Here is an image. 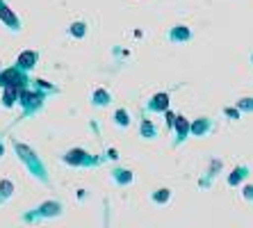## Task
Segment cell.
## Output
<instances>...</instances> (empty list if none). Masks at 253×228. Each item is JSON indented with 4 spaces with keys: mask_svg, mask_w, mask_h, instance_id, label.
<instances>
[{
    "mask_svg": "<svg viewBox=\"0 0 253 228\" xmlns=\"http://www.w3.org/2000/svg\"><path fill=\"white\" fill-rule=\"evenodd\" d=\"M9 146H12L16 160L23 164V169L30 174V178H35V181L39 182V185H43V187H50V185H53V178H50L46 160L30 146V144L16 139V137H9Z\"/></svg>",
    "mask_w": 253,
    "mask_h": 228,
    "instance_id": "cell-1",
    "label": "cell"
},
{
    "mask_svg": "<svg viewBox=\"0 0 253 228\" xmlns=\"http://www.w3.org/2000/svg\"><path fill=\"white\" fill-rule=\"evenodd\" d=\"M66 212V205L62 199H46L42 203L32 205L30 210L21 212V224H42V222H53V219H59V217H64Z\"/></svg>",
    "mask_w": 253,
    "mask_h": 228,
    "instance_id": "cell-2",
    "label": "cell"
},
{
    "mask_svg": "<svg viewBox=\"0 0 253 228\" xmlns=\"http://www.w3.org/2000/svg\"><path fill=\"white\" fill-rule=\"evenodd\" d=\"M46 103H48V94L42 91V89L37 87H23L18 91V103L16 105L21 107V117L18 121H28V119L37 117V114H42L46 110Z\"/></svg>",
    "mask_w": 253,
    "mask_h": 228,
    "instance_id": "cell-3",
    "label": "cell"
},
{
    "mask_svg": "<svg viewBox=\"0 0 253 228\" xmlns=\"http://www.w3.org/2000/svg\"><path fill=\"white\" fill-rule=\"evenodd\" d=\"M62 162L71 169H98L105 164V158H103V153H91L83 146H73L64 151Z\"/></svg>",
    "mask_w": 253,
    "mask_h": 228,
    "instance_id": "cell-4",
    "label": "cell"
},
{
    "mask_svg": "<svg viewBox=\"0 0 253 228\" xmlns=\"http://www.w3.org/2000/svg\"><path fill=\"white\" fill-rule=\"evenodd\" d=\"M30 82H32V78H30L28 71H21L16 64L12 66H5V69H0V89L2 87H30Z\"/></svg>",
    "mask_w": 253,
    "mask_h": 228,
    "instance_id": "cell-5",
    "label": "cell"
},
{
    "mask_svg": "<svg viewBox=\"0 0 253 228\" xmlns=\"http://www.w3.org/2000/svg\"><path fill=\"white\" fill-rule=\"evenodd\" d=\"M0 25H2L9 35H21V32H23V18L9 7L7 0H0Z\"/></svg>",
    "mask_w": 253,
    "mask_h": 228,
    "instance_id": "cell-6",
    "label": "cell"
},
{
    "mask_svg": "<svg viewBox=\"0 0 253 228\" xmlns=\"http://www.w3.org/2000/svg\"><path fill=\"white\" fill-rule=\"evenodd\" d=\"M224 167H226L224 158H217V155H212V158L208 160V167H206V171H203V176H201L199 181H196L199 189H210L212 185H214V181L219 178V174L224 171Z\"/></svg>",
    "mask_w": 253,
    "mask_h": 228,
    "instance_id": "cell-7",
    "label": "cell"
},
{
    "mask_svg": "<svg viewBox=\"0 0 253 228\" xmlns=\"http://www.w3.org/2000/svg\"><path fill=\"white\" fill-rule=\"evenodd\" d=\"M217 130V121L208 114H201L196 119H189V137H196V139H206L212 133Z\"/></svg>",
    "mask_w": 253,
    "mask_h": 228,
    "instance_id": "cell-8",
    "label": "cell"
},
{
    "mask_svg": "<svg viewBox=\"0 0 253 228\" xmlns=\"http://www.w3.org/2000/svg\"><path fill=\"white\" fill-rule=\"evenodd\" d=\"M137 130H139V137L144 141H155L160 137V128L155 126L153 119L146 117V110L139 107V117H137Z\"/></svg>",
    "mask_w": 253,
    "mask_h": 228,
    "instance_id": "cell-9",
    "label": "cell"
},
{
    "mask_svg": "<svg viewBox=\"0 0 253 228\" xmlns=\"http://www.w3.org/2000/svg\"><path fill=\"white\" fill-rule=\"evenodd\" d=\"M171 135H173L171 148H180L187 139H192V137H189V119L185 117V114H176V121H173V130H171Z\"/></svg>",
    "mask_w": 253,
    "mask_h": 228,
    "instance_id": "cell-10",
    "label": "cell"
},
{
    "mask_svg": "<svg viewBox=\"0 0 253 228\" xmlns=\"http://www.w3.org/2000/svg\"><path fill=\"white\" fill-rule=\"evenodd\" d=\"M192 39H194V30L187 23H176L167 30V41L173 44V46H183V44H189Z\"/></svg>",
    "mask_w": 253,
    "mask_h": 228,
    "instance_id": "cell-11",
    "label": "cell"
},
{
    "mask_svg": "<svg viewBox=\"0 0 253 228\" xmlns=\"http://www.w3.org/2000/svg\"><path fill=\"white\" fill-rule=\"evenodd\" d=\"M110 181H112V185L119 189L130 187V185L135 182V171L128 169V167H121V164H112V167H110Z\"/></svg>",
    "mask_w": 253,
    "mask_h": 228,
    "instance_id": "cell-12",
    "label": "cell"
},
{
    "mask_svg": "<svg viewBox=\"0 0 253 228\" xmlns=\"http://www.w3.org/2000/svg\"><path fill=\"white\" fill-rule=\"evenodd\" d=\"M141 107H144L148 114H162L165 110L171 107V91H158V94L151 96Z\"/></svg>",
    "mask_w": 253,
    "mask_h": 228,
    "instance_id": "cell-13",
    "label": "cell"
},
{
    "mask_svg": "<svg viewBox=\"0 0 253 228\" xmlns=\"http://www.w3.org/2000/svg\"><path fill=\"white\" fill-rule=\"evenodd\" d=\"M112 100H114L112 91L105 89V87H94L91 91H89V105L96 107V110H105V107H110L112 105Z\"/></svg>",
    "mask_w": 253,
    "mask_h": 228,
    "instance_id": "cell-14",
    "label": "cell"
},
{
    "mask_svg": "<svg viewBox=\"0 0 253 228\" xmlns=\"http://www.w3.org/2000/svg\"><path fill=\"white\" fill-rule=\"evenodd\" d=\"M14 64H16L21 71H28V73H32V71L37 69V64H39V53H37V50H32V48H28V50H21V53L16 55V59H14Z\"/></svg>",
    "mask_w": 253,
    "mask_h": 228,
    "instance_id": "cell-15",
    "label": "cell"
},
{
    "mask_svg": "<svg viewBox=\"0 0 253 228\" xmlns=\"http://www.w3.org/2000/svg\"><path fill=\"white\" fill-rule=\"evenodd\" d=\"M249 176H251V167L242 162V164H237V167H233V171L226 176V185L235 189V187H240L242 182L249 181Z\"/></svg>",
    "mask_w": 253,
    "mask_h": 228,
    "instance_id": "cell-16",
    "label": "cell"
},
{
    "mask_svg": "<svg viewBox=\"0 0 253 228\" xmlns=\"http://www.w3.org/2000/svg\"><path fill=\"white\" fill-rule=\"evenodd\" d=\"M18 87H2L0 89V107L2 110H12L18 103Z\"/></svg>",
    "mask_w": 253,
    "mask_h": 228,
    "instance_id": "cell-17",
    "label": "cell"
},
{
    "mask_svg": "<svg viewBox=\"0 0 253 228\" xmlns=\"http://www.w3.org/2000/svg\"><path fill=\"white\" fill-rule=\"evenodd\" d=\"M132 114L128 112V107H117V110L112 112V123L117 126L119 130H128L130 126H132Z\"/></svg>",
    "mask_w": 253,
    "mask_h": 228,
    "instance_id": "cell-18",
    "label": "cell"
},
{
    "mask_svg": "<svg viewBox=\"0 0 253 228\" xmlns=\"http://www.w3.org/2000/svg\"><path fill=\"white\" fill-rule=\"evenodd\" d=\"M148 199H151L153 205H169L171 199H173V189L171 187H158V189H153V192L148 194Z\"/></svg>",
    "mask_w": 253,
    "mask_h": 228,
    "instance_id": "cell-19",
    "label": "cell"
},
{
    "mask_svg": "<svg viewBox=\"0 0 253 228\" xmlns=\"http://www.w3.org/2000/svg\"><path fill=\"white\" fill-rule=\"evenodd\" d=\"M14 192H16V185H14L12 178H0V208L12 201Z\"/></svg>",
    "mask_w": 253,
    "mask_h": 228,
    "instance_id": "cell-20",
    "label": "cell"
},
{
    "mask_svg": "<svg viewBox=\"0 0 253 228\" xmlns=\"http://www.w3.org/2000/svg\"><path fill=\"white\" fill-rule=\"evenodd\" d=\"M66 35L71 39H84L89 35V23L87 21H73V23L66 28Z\"/></svg>",
    "mask_w": 253,
    "mask_h": 228,
    "instance_id": "cell-21",
    "label": "cell"
},
{
    "mask_svg": "<svg viewBox=\"0 0 253 228\" xmlns=\"http://www.w3.org/2000/svg\"><path fill=\"white\" fill-rule=\"evenodd\" d=\"M32 87L37 89H42V91H46L48 96H59L62 94V87H57V85H53V82H48L43 80V78H32V82H30Z\"/></svg>",
    "mask_w": 253,
    "mask_h": 228,
    "instance_id": "cell-22",
    "label": "cell"
},
{
    "mask_svg": "<svg viewBox=\"0 0 253 228\" xmlns=\"http://www.w3.org/2000/svg\"><path fill=\"white\" fill-rule=\"evenodd\" d=\"M233 105H235L244 117H249V114H253V96H242V98H237Z\"/></svg>",
    "mask_w": 253,
    "mask_h": 228,
    "instance_id": "cell-23",
    "label": "cell"
},
{
    "mask_svg": "<svg viewBox=\"0 0 253 228\" xmlns=\"http://www.w3.org/2000/svg\"><path fill=\"white\" fill-rule=\"evenodd\" d=\"M221 117L228 119V121H242V117H244V114H242L235 105H226V107H221Z\"/></svg>",
    "mask_w": 253,
    "mask_h": 228,
    "instance_id": "cell-24",
    "label": "cell"
},
{
    "mask_svg": "<svg viewBox=\"0 0 253 228\" xmlns=\"http://www.w3.org/2000/svg\"><path fill=\"white\" fill-rule=\"evenodd\" d=\"M240 194H242V199L247 201V203L253 205V182H242L240 185Z\"/></svg>",
    "mask_w": 253,
    "mask_h": 228,
    "instance_id": "cell-25",
    "label": "cell"
},
{
    "mask_svg": "<svg viewBox=\"0 0 253 228\" xmlns=\"http://www.w3.org/2000/svg\"><path fill=\"white\" fill-rule=\"evenodd\" d=\"M162 117H165V128H167V133H171V130H173V121H176V112L169 107V110L162 112Z\"/></svg>",
    "mask_w": 253,
    "mask_h": 228,
    "instance_id": "cell-26",
    "label": "cell"
},
{
    "mask_svg": "<svg viewBox=\"0 0 253 228\" xmlns=\"http://www.w3.org/2000/svg\"><path fill=\"white\" fill-rule=\"evenodd\" d=\"M103 158H105V162H119V151L117 148H105V153H103Z\"/></svg>",
    "mask_w": 253,
    "mask_h": 228,
    "instance_id": "cell-27",
    "label": "cell"
},
{
    "mask_svg": "<svg viewBox=\"0 0 253 228\" xmlns=\"http://www.w3.org/2000/svg\"><path fill=\"white\" fill-rule=\"evenodd\" d=\"M5 153H7V146H5V141H2V137H0V160L5 158Z\"/></svg>",
    "mask_w": 253,
    "mask_h": 228,
    "instance_id": "cell-28",
    "label": "cell"
},
{
    "mask_svg": "<svg viewBox=\"0 0 253 228\" xmlns=\"http://www.w3.org/2000/svg\"><path fill=\"white\" fill-rule=\"evenodd\" d=\"M249 62H251V66H253V50L249 53Z\"/></svg>",
    "mask_w": 253,
    "mask_h": 228,
    "instance_id": "cell-29",
    "label": "cell"
},
{
    "mask_svg": "<svg viewBox=\"0 0 253 228\" xmlns=\"http://www.w3.org/2000/svg\"><path fill=\"white\" fill-rule=\"evenodd\" d=\"M0 69H2V62H0Z\"/></svg>",
    "mask_w": 253,
    "mask_h": 228,
    "instance_id": "cell-30",
    "label": "cell"
}]
</instances>
